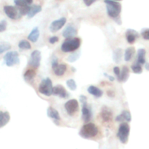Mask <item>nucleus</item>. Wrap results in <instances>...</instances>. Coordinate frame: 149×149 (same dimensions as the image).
I'll return each mask as SVG.
<instances>
[{"label":"nucleus","mask_w":149,"mask_h":149,"mask_svg":"<svg viewBox=\"0 0 149 149\" xmlns=\"http://www.w3.org/2000/svg\"><path fill=\"white\" fill-rule=\"evenodd\" d=\"M35 76H36V72H35L34 70L29 69L26 71V73L24 74V79L27 81H31V80L33 79Z\"/></svg>","instance_id":"nucleus-26"},{"label":"nucleus","mask_w":149,"mask_h":149,"mask_svg":"<svg viewBox=\"0 0 149 149\" xmlns=\"http://www.w3.org/2000/svg\"><path fill=\"white\" fill-rule=\"evenodd\" d=\"M80 101H81V104H82V106L87 104V97H86V96H84V95H81V96H80Z\"/></svg>","instance_id":"nucleus-39"},{"label":"nucleus","mask_w":149,"mask_h":149,"mask_svg":"<svg viewBox=\"0 0 149 149\" xmlns=\"http://www.w3.org/2000/svg\"><path fill=\"white\" fill-rule=\"evenodd\" d=\"M113 72H114L115 75L117 77V79L119 81V79H120V76H121L120 68H119L118 66L114 67V68H113Z\"/></svg>","instance_id":"nucleus-36"},{"label":"nucleus","mask_w":149,"mask_h":149,"mask_svg":"<svg viewBox=\"0 0 149 149\" xmlns=\"http://www.w3.org/2000/svg\"><path fill=\"white\" fill-rule=\"evenodd\" d=\"M58 65V58H57L56 57H53V58H52V68H55V67L57 66Z\"/></svg>","instance_id":"nucleus-37"},{"label":"nucleus","mask_w":149,"mask_h":149,"mask_svg":"<svg viewBox=\"0 0 149 149\" xmlns=\"http://www.w3.org/2000/svg\"><path fill=\"white\" fill-rule=\"evenodd\" d=\"M4 61H5L6 65L9 67L13 66L15 64L19 63V55L16 51H12L8 52L4 55Z\"/></svg>","instance_id":"nucleus-6"},{"label":"nucleus","mask_w":149,"mask_h":149,"mask_svg":"<svg viewBox=\"0 0 149 149\" xmlns=\"http://www.w3.org/2000/svg\"><path fill=\"white\" fill-rule=\"evenodd\" d=\"M0 122H1V125H0V127H3L4 126H5L7 123L9 122L10 119V113L8 112H0Z\"/></svg>","instance_id":"nucleus-20"},{"label":"nucleus","mask_w":149,"mask_h":149,"mask_svg":"<svg viewBox=\"0 0 149 149\" xmlns=\"http://www.w3.org/2000/svg\"><path fill=\"white\" fill-rule=\"evenodd\" d=\"M129 74L130 71L128 69V67L127 66H123L122 68V71H121V76L120 79H119V81L121 82H125V81L127 80V79L129 78Z\"/></svg>","instance_id":"nucleus-22"},{"label":"nucleus","mask_w":149,"mask_h":149,"mask_svg":"<svg viewBox=\"0 0 149 149\" xmlns=\"http://www.w3.org/2000/svg\"><path fill=\"white\" fill-rule=\"evenodd\" d=\"M100 116H101L102 120L104 122H111L112 118H113L111 110L106 106H103L101 113H100Z\"/></svg>","instance_id":"nucleus-12"},{"label":"nucleus","mask_w":149,"mask_h":149,"mask_svg":"<svg viewBox=\"0 0 149 149\" xmlns=\"http://www.w3.org/2000/svg\"><path fill=\"white\" fill-rule=\"evenodd\" d=\"M7 29V21L4 20H2L0 23V32H3Z\"/></svg>","instance_id":"nucleus-35"},{"label":"nucleus","mask_w":149,"mask_h":149,"mask_svg":"<svg viewBox=\"0 0 149 149\" xmlns=\"http://www.w3.org/2000/svg\"><path fill=\"white\" fill-rule=\"evenodd\" d=\"M81 45V39L79 38L66 39L61 45V50L64 52H74L77 50Z\"/></svg>","instance_id":"nucleus-3"},{"label":"nucleus","mask_w":149,"mask_h":149,"mask_svg":"<svg viewBox=\"0 0 149 149\" xmlns=\"http://www.w3.org/2000/svg\"><path fill=\"white\" fill-rule=\"evenodd\" d=\"M24 1H26L28 4H32V2H33V0H24Z\"/></svg>","instance_id":"nucleus-44"},{"label":"nucleus","mask_w":149,"mask_h":149,"mask_svg":"<svg viewBox=\"0 0 149 149\" xmlns=\"http://www.w3.org/2000/svg\"><path fill=\"white\" fill-rule=\"evenodd\" d=\"M139 36L140 35L138 33V32L133 30V29H128L126 31L127 41L128 42V43L131 44V45L135 42L136 39H138L139 37Z\"/></svg>","instance_id":"nucleus-14"},{"label":"nucleus","mask_w":149,"mask_h":149,"mask_svg":"<svg viewBox=\"0 0 149 149\" xmlns=\"http://www.w3.org/2000/svg\"><path fill=\"white\" fill-rule=\"evenodd\" d=\"M14 2L17 7H22L29 5L24 0H14Z\"/></svg>","instance_id":"nucleus-33"},{"label":"nucleus","mask_w":149,"mask_h":149,"mask_svg":"<svg viewBox=\"0 0 149 149\" xmlns=\"http://www.w3.org/2000/svg\"><path fill=\"white\" fill-rule=\"evenodd\" d=\"M81 112H82V119L84 122H87L91 119L92 117V112L90 108L87 106V105H84L82 106V109H81Z\"/></svg>","instance_id":"nucleus-15"},{"label":"nucleus","mask_w":149,"mask_h":149,"mask_svg":"<svg viewBox=\"0 0 149 149\" xmlns=\"http://www.w3.org/2000/svg\"><path fill=\"white\" fill-rule=\"evenodd\" d=\"M145 67H146V69H147L148 71H149V63H146Z\"/></svg>","instance_id":"nucleus-45"},{"label":"nucleus","mask_w":149,"mask_h":149,"mask_svg":"<svg viewBox=\"0 0 149 149\" xmlns=\"http://www.w3.org/2000/svg\"><path fill=\"white\" fill-rule=\"evenodd\" d=\"M123 120H125V119H124L123 116H122V114H120V115H119V116H116V122H122Z\"/></svg>","instance_id":"nucleus-41"},{"label":"nucleus","mask_w":149,"mask_h":149,"mask_svg":"<svg viewBox=\"0 0 149 149\" xmlns=\"http://www.w3.org/2000/svg\"><path fill=\"white\" fill-rule=\"evenodd\" d=\"M18 47L21 49H30L31 48V44L26 40H21L18 44Z\"/></svg>","instance_id":"nucleus-27"},{"label":"nucleus","mask_w":149,"mask_h":149,"mask_svg":"<svg viewBox=\"0 0 149 149\" xmlns=\"http://www.w3.org/2000/svg\"><path fill=\"white\" fill-rule=\"evenodd\" d=\"M4 11L7 17L10 19H17L18 17V10L13 6L7 5L4 7Z\"/></svg>","instance_id":"nucleus-11"},{"label":"nucleus","mask_w":149,"mask_h":149,"mask_svg":"<svg viewBox=\"0 0 149 149\" xmlns=\"http://www.w3.org/2000/svg\"><path fill=\"white\" fill-rule=\"evenodd\" d=\"M66 84L68 88L71 90H72V91L77 90V84H76V81L74 79H68L66 81Z\"/></svg>","instance_id":"nucleus-31"},{"label":"nucleus","mask_w":149,"mask_h":149,"mask_svg":"<svg viewBox=\"0 0 149 149\" xmlns=\"http://www.w3.org/2000/svg\"><path fill=\"white\" fill-rule=\"evenodd\" d=\"M65 23H66V18L65 17H61L58 20H54L49 26V31L52 33H55L58 31H59L60 29H62L64 25L65 24Z\"/></svg>","instance_id":"nucleus-8"},{"label":"nucleus","mask_w":149,"mask_h":149,"mask_svg":"<svg viewBox=\"0 0 149 149\" xmlns=\"http://www.w3.org/2000/svg\"><path fill=\"white\" fill-rule=\"evenodd\" d=\"M49 42L50 44H55L58 42V36H52L50 37L49 39Z\"/></svg>","instance_id":"nucleus-38"},{"label":"nucleus","mask_w":149,"mask_h":149,"mask_svg":"<svg viewBox=\"0 0 149 149\" xmlns=\"http://www.w3.org/2000/svg\"><path fill=\"white\" fill-rule=\"evenodd\" d=\"M47 116L51 119H54L55 121H60L61 117H60L59 113L56 109H55L52 107H49L47 110Z\"/></svg>","instance_id":"nucleus-17"},{"label":"nucleus","mask_w":149,"mask_h":149,"mask_svg":"<svg viewBox=\"0 0 149 149\" xmlns=\"http://www.w3.org/2000/svg\"><path fill=\"white\" fill-rule=\"evenodd\" d=\"M146 50L144 49H139L138 51V61L137 63L141 65L146 63L145 55H146Z\"/></svg>","instance_id":"nucleus-24"},{"label":"nucleus","mask_w":149,"mask_h":149,"mask_svg":"<svg viewBox=\"0 0 149 149\" xmlns=\"http://www.w3.org/2000/svg\"><path fill=\"white\" fill-rule=\"evenodd\" d=\"M77 29L74 26H71V25H68V26L65 27V29L63 31V36L67 39H72L77 34Z\"/></svg>","instance_id":"nucleus-13"},{"label":"nucleus","mask_w":149,"mask_h":149,"mask_svg":"<svg viewBox=\"0 0 149 149\" xmlns=\"http://www.w3.org/2000/svg\"><path fill=\"white\" fill-rule=\"evenodd\" d=\"M39 37V31L37 27L33 28V30L31 31L29 35L28 36V39L30 40L32 42H37L38 39Z\"/></svg>","instance_id":"nucleus-18"},{"label":"nucleus","mask_w":149,"mask_h":149,"mask_svg":"<svg viewBox=\"0 0 149 149\" xmlns=\"http://www.w3.org/2000/svg\"><path fill=\"white\" fill-rule=\"evenodd\" d=\"M122 50L120 48H117L115 49L113 52V61L116 63H119L122 61Z\"/></svg>","instance_id":"nucleus-21"},{"label":"nucleus","mask_w":149,"mask_h":149,"mask_svg":"<svg viewBox=\"0 0 149 149\" xmlns=\"http://www.w3.org/2000/svg\"><path fill=\"white\" fill-rule=\"evenodd\" d=\"M41 52L39 50H34L31 55L29 64L33 68H38L40 65Z\"/></svg>","instance_id":"nucleus-9"},{"label":"nucleus","mask_w":149,"mask_h":149,"mask_svg":"<svg viewBox=\"0 0 149 149\" xmlns=\"http://www.w3.org/2000/svg\"><path fill=\"white\" fill-rule=\"evenodd\" d=\"M130 135V126L127 123H122L119 126L117 136L121 143L125 144L128 141Z\"/></svg>","instance_id":"nucleus-5"},{"label":"nucleus","mask_w":149,"mask_h":149,"mask_svg":"<svg viewBox=\"0 0 149 149\" xmlns=\"http://www.w3.org/2000/svg\"><path fill=\"white\" fill-rule=\"evenodd\" d=\"M80 55H81V52H74V53L71 54V55H69V56L68 57V58H67V61H68V62H75L76 61H77V60L79 59V58L80 57Z\"/></svg>","instance_id":"nucleus-29"},{"label":"nucleus","mask_w":149,"mask_h":149,"mask_svg":"<svg viewBox=\"0 0 149 149\" xmlns=\"http://www.w3.org/2000/svg\"><path fill=\"white\" fill-rule=\"evenodd\" d=\"M143 38L146 40H149V29H145L142 31L141 33Z\"/></svg>","instance_id":"nucleus-34"},{"label":"nucleus","mask_w":149,"mask_h":149,"mask_svg":"<svg viewBox=\"0 0 149 149\" xmlns=\"http://www.w3.org/2000/svg\"><path fill=\"white\" fill-rule=\"evenodd\" d=\"M65 109L69 116H73L79 110V103L76 99L67 101L65 104Z\"/></svg>","instance_id":"nucleus-7"},{"label":"nucleus","mask_w":149,"mask_h":149,"mask_svg":"<svg viewBox=\"0 0 149 149\" xmlns=\"http://www.w3.org/2000/svg\"><path fill=\"white\" fill-rule=\"evenodd\" d=\"M122 116H123L124 119L126 120L127 122H130L131 119H132V116H131V113L129 111H123L122 113Z\"/></svg>","instance_id":"nucleus-32"},{"label":"nucleus","mask_w":149,"mask_h":149,"mask_svg":"<svg viewBox=\"0 0 149 149\" xmlns=\"http://www.w3.org/2000/svg\"><path fill=\"white\" fill-rule=\"evenodd\" d=\"M83 1H84V4H85L87 7H89V6L92 5L96 0H83Z\"/></svg>","instance_id":"nucleus-40"},{"label":"nucleus","mask_w":149,"mask_h":149,"mask_svg":"<svg viewBox=\"0 0 149 149\" xmlns=\"http://www.w3.org/2000/svg\"><path fill=\"white\" fill-rule=\"evenodd\" d=\"M42 11V7L39 5H33V7H31V10L29 11V14L27 15L29 18H32L33 16L36 15L37 13H40Z\"/></svg>","instance_id":"nucleus-23"},{"label":"nucleus","mask_w":149,"mask_h":149,"mask_svg":"<svg viewBox=\"0 0 149 149\" xmlns=\"http://www.w3.org/2000/svg\"><path fill=\"white\" fill-rule=\"evenodd\" d=\"M131 68H132V71H133L134 73H135V74H140L143 72L142 66H141V64L138 63H136L135 64L132 65V66H131Z\"/></svg>","instance_id":"nucleus-30"},{"label":"nucleus","mask_w":149,"mask_h":149,"mask_svg":"<svg viewBox=\"0 0 149 149\" xmlns=\"http://www.w3.org/2000/svg\"><path fill=\"white\" fill-rule=\"evenodd\" d=\"M52 94L60 97H62V98H68L69 97V94L68 93V92L61 84H58L53 87Z\"/></svg>","instance_id":"nucleus-10"},{"label":"nucleus","mask_w":149,"mask_h":149,"mask_svg":"<svg viewBox=\"0 0 149 149\" xmlns=\"http://www.w3.org/2000/svg\"><path fill=\"white\" fill-rule=\"evenodd\" d=\"M11 46L8 42H0V53H3L4 52L9 50L10 49Z\"/></svg>","instance_id":"nucleus-28"},{"label":"nucleus","mask_w":149,"mask_h":149,"mask_svg":"<svg viewBox=\"0 0 149 149\" xmlns=\"http://www.w3.org/2000/svg\"><path fill=\"white\" fill-rule=\"evenodd\" d=\"M67 70V66L65 64H58L57 66L53 68L54 73L56 76H62L65 74Z\"/></svg>","instance_id":"nucleus-19"},{"label":"nucleus","mask_w":149,"mask_h":149,"mask_svg":"<svg viewBox=\"0 0 149 149\" xmlns=\"http://www.w3.org/2000/svg\"><path fill=\"white\" fill-rule=\"evenodd\" d=\"M113 1H120V0H113Z\"/></svg>","instance_id":"nucleus-46"},{"label":"nucleus","mask_w":149,"mask_h":149,"mask_svg":"<svg viewBox=\"0 0 149 149\" xmlns=\"http://www.w3.org/2000/svg\"><path fill=\"white\" fill-rule=\"evenodd\" d=\"M104 2L106 4L108 15L115 20L119 17V14L122 11V5L120 3L113 0H105Z\"/></svg>","instance_id":"nucleus-1"},{"label":"nucleus","mask_w":149,"mask_h":149,"mask_svg":"<svg viewBox=\"0 0 149 149\" xmlns=\"http://www.w3.org/2000/svg\"><path fill=\"white\" fill-rule=\"evenodd\" d=\"M97 133H98V129L97 126L93 123H87L80 130L79 135L81 138L89 139L95 137Z\"/></svg>","instance_id":"nucleus-2"},{"label":"nucleus","mask_w":149,"mask_h":149,"mask_svg":"<svg viewBox=\"0 0 149 149\" xmlns=\"http://www.w3.org/2000/svg\"><path fill=\"white\" fill-rule=\"evenodd\" d=\"M107 95H108V96H109V97H114V95H115L114 93H113V91H110V90L107 92Z\"/></svg>","instance_id":"nucleus-43"},{"label":"nucleus","mask_w":149,"mask_h":149,"mask_svg":"<svg viewBox=\"0 0 149 149\" xmlns=\"http://www.w3.org/2000/svg\"><path fill=\"white\" fill-rule=\"evenodd\" d=\"M135 48L132 47H130L127 48V49L125 50V61L127 62V61H131V59L132 58V56L135 55Z\"/></svg>","instance_id":"nucleus-25"},{"label":"nucleus","mask_w":149,"mask_h":149,"mask_svg":"<svg viewBox=\"0 0 149 149\" xmlns=\"http://www.w3.org/2000/svg\"><path fill=\"white\" fill-rule=\"evenodd\" d=\"M52 81L49 78H46L42 81L39 86V92L45 96H50L53 90Z\"/></svg>","instance_id":"nucleus-4"},{"label":"nucleus","mask_w":149,"mask_h":149,"mask_svg":"<svg viewBox=\"0 0 149 149\" xmlns=\"http://www.w3.org/2000/svg\"><path fill=\"white\" fill-rule=\"evenodd\" d=\"M87 92L90 93L92 95L95 96V97H100L103 95V93L100 89H99L98 87H95V86L91 85L88 87L87 89Z\"/></svg>","instance_id":"nucleus-16"},{"label":"nucleus","mask_w":149,"mask_h":149,"mask_svg":"<svg viewBox=\"0 0 149 149\" xmlns=\"http://www.w3.org/2000/svg\"><path fill=\"white\" fill-rule=\"evenodd\" d=\"M104 76H106V77H107V78L109 79L111 81H114V79H114V77H112V76H110V75H109V74H106V73H105V74H104Z\"/></svg>","instance_id":"nucleus-42"}]
</instances>
